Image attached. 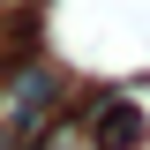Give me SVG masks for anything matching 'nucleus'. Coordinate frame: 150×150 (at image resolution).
Segmentation results:
<instances>
[{
    "mask_svg": "<svg viewBox=\"0 0 150 150\" xmlns=\"http://www.w3.org/2000/svg\"><path fill=\"white\" fill-rule=\"evenodd\" d=\"M90 128H98V150H135L143 143V105L135 98H105L90 112Z\"/></svg>",
    "mask_w": 150,
    "mask_h": 150,
    "instance_id": "nucleus-1",
    "label": "nucleus"
},
{
    "mask_svg": "<svg viewBox=\"0 0 150 150\" xmlns=\"http://www.w3.org/2000/svg\"><path fill=\"white\" fill-rule=\"evenodd\" d=\"M53 98H60V90H53V75H38V68H30V75H15V98H8V112H15V128L45 120V112H53Z\"/></svg>",
    "mask_w": 150,
    "mask_h": 150,
    "instance_id": "nucleus-2",
    "label": "nucleus"
}]
</instances>
